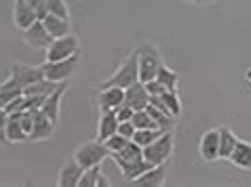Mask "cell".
<instances>
[{
	"mask_svg": "<svg viewBox=\"0 0 251 187\" xmlns=\"http://www.w3.org/2000/svg\"><path fill=\"white\" fill-rule=\"evenodd\" d=\"M139 82V55L137 51L129 53L125 61L121 63V67L110 76L108 80H103L101 86H121V88H129L131 84Z\"/></svg>",
	"mask_w": 251,
	"mask_h": 187,
	"instance_id": "obj_1",
	"label": "cell"
},
{
	"mask_svg": "<svg viewBox=\"0 0 251 187\" xmlns=\"http://www.w3.org/2000/svg\"><path fill=\"white\" fill-rule=\"evenodd\" d=\"M139 55V82H150L156 78V74L163 65V55L152 42H144L137 48Z\"/></svg>",
	"mask_w": 251,
	"mask_h": 187,
	"instance_id": "obj_2",
	"label": "cell"
},
{
	"mask_svg": "<svg viewBox=\"0 0 251 187\" xmlns=\"http://www.w3.org/2000/svg\"><path fill=\"white\" fill-rule=\"evenodd\" d=\"M112 156L110 154V149L106 147V143L103 141H87L76 147L74 151V162H78L82 168H91V166H101L103 160H108V158Z\"/></svg>",
	"mask_w": 251,
	"mask_h": 187,
	"instance_id": "obj_3",
	"label": "cell"
},
{
	"mask_svg": "<svg viewBox=\"0 0 251 187\" xmlns=\"http://www.w3.org/2000/svg\"><path fill=\"white\" fill-rule=\"evenodd\" d=\"M80 61H82V57L78 53V55H72V57L61 59V61H45V63L40 65V70H43L47 80H51V82H66V80L72 78L76 72H78Z\"/></svg>",
	"mask_w": 251,
	"mask_h": 187,
	"instance_id": "obj_4",
	"label": "cell"
},
{
	"mask_svg": "<svg viewBox=\"0 0 251 187\" xmlns=\"http://www.w3.org/2000/svg\"><path fill=\"white\" fill-rule=\"evenodd\" d=\"M173 130L167 128L156 141H152L150 145L144 147V158L148 160L152 166L156 164H169L171 156H173Z\"/></svg>",
	"mask_w": 251,
	"mask_h": 187,
	"instance_id": "obj_5",
	"label": "cell"
},
{
	"mask_svg": "<svg viewBox=\"0 0 251 187\" xmlns=\"http://www.w3.org/2000/svg\"><path fill=\"white\" fill-rule=\"evenodd\" d=\"M45 53H47L45 61H61V59L72 57V55H78L80 42L74 34H68V36H61V38H53V42L49 44Z\"/></svg>",
	"mask_w": 251,
	"mask_h": 187,
	"instance_id": "obj_6",
	"label": "cell"
},
{
	"mask_svg": "<svg viewBox=\"0 0 251 187\" xmlns=\"http://www.w3.org/2000/svg\"><path fill=\"white\" fill-rule=\"evenodd\" d=\"M40 78H45V74L43 70H40V65H24V63H15L11 67V76L6 80L11 82L13 86H17V88H24L25 86H30L32 82H36Z\"/></svg>",
	"mask_w": 251,
	"mask_h": 187,
	"instance_id": "obj_7",
	"label": "cell"
},
{
	"mask_svg": "<svg viewBox=\"0 0 251 187\" xmlns=\"http://www.w3.org/2000/svg\"><path fill=\"white\" fill-rule=\"evenodd\" d=\"M22 36H24V42L27 46H32V48H43V51H47L49 44L53 42V36L47 32V27L43 23V19H36L27 30L22 32Z\"/></svg>",
	"mask_w": 251,
	"mask_h": 187,
	"instance_id": "obj_8",
	"label": "cell"
},
{
	"mask_svg": "<svg viewBox=\"0 0 251 187\" xmlns=\"http://www.w3.org/2000/svg\"><path fill=\"white\" fill-rule=\"evenodd\" d=\"M55 124L51 118H49L43 109H36L34 112V126H32V133H30V139L27 141H47L51 139L53 133H55Z\"/></svg>",
	"mask_w": 251,
	"mask_h": 187,
	"instance_id": "obj_9",
	"label": "cell"
},
{
	"mask_svg": "<svg viewBox=\"0 0 251 187\" xmlns=\"http://www.w3.org/2000/svg\"><path fill=\"white\" fill-rule=\"evenodd\" d=\"M199 154L205 162L220 160V128H211L201 137L199 143Z\"/></svg>",
	"mask_w": 251,
	"mask_h": 187,
	"instance_id": "obj_10",
	"label": "cell"
},
{
	"mask_svg": "<svg viewBox=\"0 0 251 187\" xmlns=\"http://www.w3.org/2000/svg\"><path fill=\"white\" fill-rule=\"evenodd\" d=\"M68 88H70V80H66V82H59V86L55 88V91L51 93L45 99V103H43V112L51 118V120L57 124L59 122V114H61V99H64V95L68 93Z\"/></svg>",
	"mask_w": 251,
	"mask_h": 187,
	"instance_id": "obj_11",
	"label": "cell"
},
{
	"mask_svg": "<svg viewBox=\"0 0 251 187\" xmlns=\"http://www.w3.org/2000/svg\"><path fill=\"white\" fill-rule=\"evenodd\" d=\"M125 103V88L121 86H101L97 95L100 109H118Z\"/></svg>",
	"mask_w": 251,
	"mask_h": 187,
	"instance_id": "obj_12",
	"label": "cell"
},
{
	"mask_svg": "<svg viewBox=\"0 0 251 187\" xmlns=\"http://www.w3.org/2000/svg\"><path fill=\"white\" fill-rule=\"evenodd\" d=\"M167 166H169V164L150 166V168L146 170L142 177L133 179L131 185H137V187H158V185H163L167 181Z\"/></svg>",
	"mask_w": 251,
	"mask_h": 187,
	"instance_id": "obj_13",
	"label": "cell"
},
{
	"mask_svg": "<svg viewBox=\"0 0 251 187\" xmlns=\"http://www.w3.org/2000/svg\"><path fill=\"white\" fill-rule=\"evenodd\" d=\"M36 19H38L36 11H34L25 0H15V2H13V21H15V25L22 32L27 30V27L36 21Z\"/></svg>",
	"mask_w": 251,
	"mask_h": 187,
	"instance_id": "obj_14",
	"label": "cell"
},
{
	"mask_svg": "<svg viewBox=\"0 0 251 187\" xmlns=\"http://www.w3.org/2000/svg\"><path fill=\"white\" fill-rule=\"evenodd\" d=\"M148 103H150V95L146 91L144 82H135L129 88H125V105L133 109H146Z\"/></svg>",
	"mask_w": 251,
	"mask_h": 187,
	"instance_id": "obj_15",
	"label": "cell"
},
{
	"mask_svg": "<svg viewBox=\"0 0 251 187\" xmlns=\"http://www.w3.org/2000/svg\"><path fill=\"white\" fill-rule=\"evenodd\" d=\"M118 130V116L116 109H101L100 120H97V139L106 141Z\"/></svg>",
	"mask_w": 251,
	"mask_h": 187,
	"instance_id": "obj_16",
	"label": "cell"
},
{
	"mask_svg": "<svg viewBox=\"0 0 251 187\" xmlns=\"http://www.w3.org/2000/svg\"><path fill=\"white\" fill-rule=\"evenodd\" d=\"M82 166L78 162H68L66 166H61L59 175H57V185L59 187H78V181L82 177Z\"/></svg>",
	"mask_w": 251,
	"mask_h": 187,
	"instance_id": "obj_17",
	"label": "cell"
},
{
	"mask_svg": "<svg viewBox=\"0 0 251 187\" xmlns=\"http://www.w3.org/2000/svg\"><path fill=\"white\" fill-rule=\"evenodd\" d=\"M228 160L232 162L236 168H241V170H251V143L239 139V143H236V147H234L232 154H230Z\"/></svg>",
	"mask_w": 251,
	"mask_h": 187,
	"instance_id": "obj_18",
	"label": "cell"
},
{
	"mask_svg": "<svg viewBox=\"0 0 251 187\" xmlns=\"http://www.w3.org/2000/svg\"><path fill=\"white\" fill-rule=\"evenodd\" d=\"M116 166L121 168V172H123V177H125V181L127 183H131L133 179H137V177H142L146 170L150 168V162L146 160V158H139V160H133V162H116Z\"/></svg>",
	"mask_w": 251,
	"mask_h": 187,
	"instance_id": "obj_19",
	"label": "cell"
},
{
	"mask_svg": "<svg viewBox=\"0 0 251 187\" xmlns=\"http://www.w3.org/2000/svg\"><path fill=\"white\" fill-rule=\"evenodd\" d=\"M43 23L47 27V32L51 34L53 38H61V36H68L70 34V19L66 17H57V15H51V13H47L43 17Z\"/></svg>",
	"mask_w": 251,
	"mask_h": 187,
	"instance_id": "obj_20",
	"label": "cell"
},
{
	"mask_svg": "<svg viewBox=\"0 0 251 187\" xmlns=\"http://www.w3.org/2000/svg\"><path fill=\"white\" fill-rule=\"evenodd\" d=\"M236 143H239V137L228 126H220V158L222 160H228L230 154H232L236 147Z\"/></svg>",
	"mask_w": 251,
	"mask_h": 187,
	"instance_id": "obj_21",
	"label": "cell"
},
{
	"mask_svg": "<svg viewBox=\"0 0 251 187\" xmlns=\"http://www.w3.org/2000/svg\"><path fill=\"white\" fill-rule=\"evenodd\" d=\"M6 139H9V145L27 141V133L24 130L22 122H19V114H11L9 116V122H6Z\"/></svg>",
	"mask_w": 251,
	"mask_h": 187,
	"instance_id": "obj_22",
	"label": "cell"
},
{
	"mask_svg": "<svg viewBox=\"0 0 251 187\" xmlns=\"http://www.w3.org/2000/svg\"><path fill=\"white\" fill-rule=\"evenodd\" d=\"M139 158H144V147H139V145L131 139L121 151H116L112 154V160L114 162H133V160H139Z\"/></svg>",
	"mask_w": 251,
	"mask_h": 187,
	"instance_id": "obj_23",
	"label": "cell"
},
{
	"mask_svg": "<svg viewBox=\"0 0 251 187\" xmlns=\"http://www.w3.org/2000/svg\"><path fill=\"white\" fill-rule=\"evenodd\" d=\"M59 86V82H51V80H47V78H40L36 82H32L30 86H25L24 88V95L25 97H32V95H51L55 88Z\"/></svg>",
	"mask_w": 251,
	"mask_h": 187,
	"instance_id": "obj_24",
	"label": "cell"
},
{
	"mask_svg": "<svg viewBox=\"0 0 251 187\" xmlns=\"http://www.w3.org/2000/svg\"><path fill=\"white\" fill-rule=\"evenodd\" d=\"M156 80L163 84L167 91H177V84H179V74L176 70H171V67H167L165 63L160 65V70L156 74Z\"/></svg>",
	"mask_w": 251,
	"mask_h": 187,
	"instance_id": "obj_25",
	"label": "cell"
},
{
	"mask_svg": "<svg viewBox=\"0 0 251 187\" xmlns=\"http://www.w3.org/2000/svg\"><path fill=\"white\" fill-rule=\"evenodd\" d=\"M165 130L167 128H137L135 135H133V141L139 145V147H146V145H150L152 141H156Z\"/></svg>",
	"mask_w": 251,
	"mask_h": 187,
	"instance_id": "obj_26",
	"label": "cell"
},
{
	"mask_svg": "<svg viewBox=\"0 0 251 187\" xmlns=\"http://www.w3.org/2000/svg\"><path fill=\"white\" fill-rule=\"evenodd\" d=\"M146 109H148V114L152 116V120H154L160 128H171L173 124H176V120L177 118H173V116H169L167 112H163V109H158V107H154V105H146Z\"/></svg>",
	"mask_w": 251,
	"mask_h": 187,
	"instance_id": "obj_27",
	"label": "cell"
},
{
	"mask_svg": "<svg viewBox=\"0 0 251 187\" xmlns=\"http://www.w3.org/2000/svg\"><path fill=\"white\" fill-rule=\"evenodd\" d=\"M160 97H163V101L167 105V112H169L173 118H177L179 114H182V99H179L177 91H165Z\"/></svg>",
	"mask_w": 251,
	"mask_h": 187,
	"instance_id": "obj_28",
	"label": "cell"
},
{
	"mask_svg": "<svg viewBox=\"0 0 251 187\" xmlns=\"http://www.w3.org/2000/svg\"><path fill=\"white\" fill-rule=\"evenodd\" d=\"M19 95H24V91L22 88H17V86H13L9 80H4L2 84H0V107H6L9 103L15 99V97H19Z\"/></svg>",
	"mask_w": 251,
	"mask_h": 187,
	"instance_id": "obj_29",
	"label": "cell"
},
{
	"mask_svg": "<svg viewBox=\"0 0 251 187\" xmlns=\"http://www.w3.org/2000/svg\"><path fill=\"white\" fill-rule=\"evenodd\" d=\"M133 124H135V128H160L158 124L152 120V116L148 114V109H135V114H133Z\"/></svg>",
	"mask_w": 251,
	"mask_h": 187,
	"instance_id": "obj_30",
	"label": "cell"
},
{
	"mask_svg": "<svg viewBox=\"0 0 251 187\" xmlns=\"http://www.w3.org/2000/svg\"><path fill=\"white\" fill-rule=\"evenodd\" d=\"M101 175V168L100 166H91V168H85L82 170V177L78 181V187H97V179Z\"/></svg>",
	"mask_w": 251,
	"mask_h": 187,
	"instance_id": "obj_31",
	"label": "cell"
},
{
	"mask_svg": "<svg viewBox=\"0 0 251 187\" xmlns=\"http://www.w3.org/2000/svg\"><path fill=\"white\" fill-rule=\"evenodd\" d=\"M47 13H51V15H57V17L70 19V11H68L66 0H47Z\"/></svg>",
	"mask_w": 251,
	"mask_h": 187,
	"instance_id": "obj_32",
	"label": "cell"
},
{
	"mask_svg": "<svg viewBox=\"0 0 251 187\" xmlns=\"http://www.w3.org/2000/svg\"><path fill=\"white\" fill-rule=\"evenodd\" d=\"M129 141H131V139H127V137H123L121 133H114L112 137H108V139L103 141V143H106V147L110 149V154H116V151H121V149H123Z\"/></svg>",
	"mask_w": 251,
	"mask_h": 187,
	"instance_id": "obj_33",
	"label": "cell"
},
{
	"mask_svg": "<svg viewBox=\"0 0 251 187\" xmlns=\"http://www.w3.org/2000/svg\"><path fill=\"white\" fill-rule=\"evenodd\" d=\"M27 107V99H25V95H19V97H15V99H13L9 105L4 107V112L6 114H19V112H24V109Z\"/></svg>",
	"mask_w": 251,
	"mask_h": 187,
	"instance_id": "obj_34",
	"label": "cell"
},
{
	"mask_svg": "<svg viewBox=\"0 0 251 187\" xmlns=\"http://www.w3.org/2000/svg\"><path fill=\"white\" fill-rule=\"evenodd\" d=\"M135 124L133 120H125V122H118V130L116 133H121L123 137H127V139H133V135H135Z\"/></svg>",
	"mask_w": 251,
	"mask_h": 187,
	"instance_id": "obj_35",
	"label": "cell"
},
{
	"mask_svg": "<svg viewBox=\"0 0 251 187\" xmlns=\"http://www.w3.org/2000/svg\"><path fill=\"white\" fill-rule=\"evenodd\" d=\"M6 122H9V114L0 107V143L9 145V139H6Z\"/></svg>",
	"mask_w": 251,
	"mask_h": 187,
	"instance_id": "obj_36",
	"label": "cell"
},
{
	"mask_svg": "<svg viewBox=\"0 0 251 187\" xmlns=\"http://www.w3.org/2000/svg\"><path fill=\"white\" fill-rule=\"evenodd\" d=\"M146 91H148V95L150 97H156V95H163L167 88L160 84V82L154 78V80H150V82H146Z\"/></svg>",
	"mask_w": 251,
	"mask_h": 187,
	"instance_id": "obj_37",
	"label": "cell"
},
{
	"mask_svg": "<svg viewBox=\"0 0 251 187\" xmlns=\"http://www.w3.org/2000/svg\"><path fill=\"white\" fill-rule=\"evenodd\" d=\"M25 2L30 4L34 11H36L38 19H43V17L47 15V0H25Z\"/></svg>",
	"mask_w": 251,
	"mask_h": 187,
	"instance_id": "obj_38",
	"label": "cell"
},
{
	"mask_svg": "<svg viewBox=\"0 0 251 187\" xmlns=\"http://www.w3.org/2000/svg\"><path fill=\"white\" fill-rule=\"evenodd\" d=\"M133 114H135V109L133 107H129V105H123L116 109V116H118V122H125V120H131L133 118Z\"/></svg>",
	"mask_w": 251,
	"mask_h": 187,
	"instance_id": "obj_39",
	"label": "cell"
},
{
	"mask_svg": "<svg viewBox=\"0 0 251 187\" xmlns=\"http://www.w3.org/2000/svg\"><path fill=\"white\" fill-rule=\"evenodd\" d=\"M245 80L251 84V67H249V70H245Z\"/></svg>",
	"mask_w": 251,
	"mask_h": 187,
	"instance_id": "obj_40",
	"label": "cell"
},
{
	"mask_svg": "<svg viewBox=\"0 0 251 187\" xmlns=\"http://www.w3.org/2000/svg\"><path fill=\"white\" fill-rule=\"evenodd\" d=\"M188 2H203V0H188Z\"/></svg>",
	"mask_w": 251,
	"mask_h": 187,
	"instance_id": "obj_41",
	"label": "cell"
}]
</instances>
